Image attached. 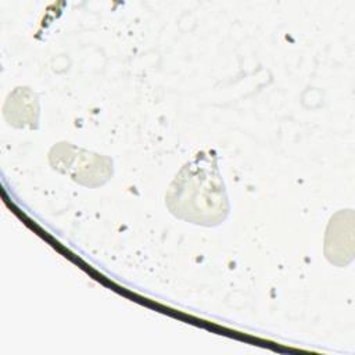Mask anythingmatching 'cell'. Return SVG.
<instances>
[{
  "label": "cell",
  "mask_w": 355,
  "mask_h": 355,
  "mask_svg": "<svg viewBox=\"0 0 355 355\" xmlns=\"http://www.w3.org/2000/svg\"><path fill=\"white\" fill-rule=\"evenodd\" d=\"M39 98L29 87H17L4 104V116L15 128H36L39 121Z\"/></svg>",
  "instance_id": "cell-3"
},
{
  "label": "cell",
  "mask_w": 355,
  "mask_h": 355,
  "mask_svg": "<svg viewBox=\"0 0 355 355\" xmlns=\"http://www.w3.org/2000/svg\"><path fill=\"white\" fill-rule=\"evenodd\" d=\"M50 164L61 173H67L76 183L96 187L112 175V161L108 157L82 150L71 143H58L50 151Z\"/></svg>",
  "instance_id": "cell-2"
},
{
  "label": "cell",
  "mask_w": 355,
  "mask_h": 355,
  "mask_svg": "<svg viewBox=\"0 0 355 355\" xmlns=\"http://www.w3.org/2000/svg\"><path fill=\"white\" fill-rule=\"evenodd\" d=\"M169 212L184 222L218 226L229 215L230 204L214 150H201L176 173L165 193Z\"/></svg>",
  "instance_id": "cell-1"
}]
</instances>
